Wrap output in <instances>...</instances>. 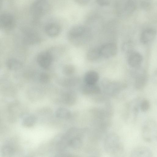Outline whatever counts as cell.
I'll return each mask as SVG.
<instances>
[{
  "instance_id": "cell-1",
  "label": "cell",
  "mask_w": 157,
  "mask_h": 157,
  "mask_svg": "<svg viewBox=\"0 0 157 157\" xmlns=\"http://www.w3.org/2000/svg\"><path fill=\"white\" fill-rule=\"evenodd\" d=\"M91 34L90 30L82 25H76L72 27L68 32L69 40L73 44L78 45L90 37Z\"/></svg>"
},
{
  "instance_id": "cell-2",
  "label": "cell",
  "mask_w": 157,
  "mask_h": 157,
  "mask_svg": "<svg viewBox=\"0 0 157 157\" xmlns=\"http://www.w3.org/2000/svg\"><path fill=\"white\" fill-rule=\"evenodd\" d=\"M104 145L105 151L112 154H117L123 151V145L120 139L114 133H110L107 136Z\"/></svg>"
},
{
  "instance_id": "cell-3",
  "label": "cell",
  "mask_w": 157,
  "mask_h": 157,
  "mask_svg": "<svg viewBox=\"0 0 157 157\" xmlns=\"http://www.w3.org/2000/svg\"><path fill=\"white\" fill-rule=\"evenodd\" d=\"M50 5L47 0H36L32 4L30 13L35 21H38L49 11Z\"/></svg>"
},
{
  "instance_id": "cell-4",
  "label": "cell",
  "mask_w": 157,
  "mask_h": 157,
  "mask_svg": "<svg viewBox=\"0 0 157 157\" xmlns=\"http://www.w3.org/2000/svg\"><path fill=\"white\" fill-rule=\"evenodd\" d=\"M157 126L155 121L152 120L146 121L143 125L142 135L144 140L151 142L156 138Z\"/></svg>"
},
{
  "instance_id": "cell-5",
  "label": "cell",
  "mask_w": 157,
  "mask_h": 157,
  "mask_svg": "<svg viewBox=\"0 0 157 157\" xmlns=\"http://www.w3.org/2000/svg\"><path fill=\"white\" fill-rule=\"evenodd\" d=\"M53 57L49 51H43L40 53L37 57V61L42 68L47 69L51 65Z\"/></svg>"
},
{
  "instance_id": "cell-6",
  "label": "cell",
  "mask_w": 157,
  "mask_h": 157,
  "mask_svg": "<svg viewBox=\"0 0 157 157\" xmlns=\"http://www.w3.org/2000/svg\"><path fill=\"white\" fill-rule=\"evenodd\" d=\"M101 57L108 58L114 56L117 52V46L113 43L105 44L99 48Z\"/></svg>"
},
{
  "instance_id": "cell-7",
  "label": "cell",
  "mask_w": 157,
  "mask_h": 157,
  "mask_svg": "<svg viewBox=\"0 0 157 157\" xmlns=\"http://www.w3.org/2000/svg\"><path fill=\"white\" fill-rule=\"evenodd\" d=\"M119 6L118 12L121 15H130L134 12L136 8V4L134 0H126Z\"/></svg>"
},
{
  "instance_id": "cell-8",
  "label": "cell",
  "mask_w": 157,
  "mask_h": 157,
  "mask_svg": "<svg viewBox=\"0 0 157 157\" xmlns=\"http://www.w3.org/2000/svg\"><path fill=\"white\" fill-rule=\"evenodd\" d=\"M14 18L9 13H4L0 15V29H10L14 26Z\"/></svg>"
},
{
  "instance_id": "cell-9",
  "label": "cell",
  "mask_w": 157,
  "mask_h": 157,
  "mask_svg": "<svg viewBox=\"0 0 157 157\" xmlns=\"http://www.w3.org/2000/svg\"><path fill=\"white\" fill-rule=\"evenodd\" d=\"M132 157H150L152 153L151 149L145 146H139L134 148L131 152Z\"/></svg>"
},
{
  "instance_id": "cell-10",
  "label": "cell",
  "mask_w": 157,
  "mask_h": 157,
  "mask_svg": "<svg viewBox=\"0 0 157 157\" xmlns=\"http://www.w3.org/2000/svg\"><path fill=\"white\" fill-rule=\"evenodd\" d=\"M45 31L48 36L54 37L58 36L61 31V27L58 24L51 22L47 24L45 26Z\"/></svg>"
},
{
  "instance_id": "cell-11",
  "label": "cell",
  "mask_w": 157,
  "mask_h": 157,
  "mask_svg": "<svg viewBox=\"0 0 157 157\" xmlns=\"http://www.w3.org/2000/svg\"><path fill=\"white\" fill-rule=\"evenodd\" d=\"M142 60V56L140 53L133 51L129 54L128 63L131 67H137L141 63Z\"/></svg>"
},
{
  "instance_id": "cell-12",
  "label": "cell",
  "mask_w": 157,
  "mask_h": 157,
  "mask_svg": "<svg viewBox=\"0 0 157 157\" xmlns=\"http://www.w3.org/2000/svg\"><path fill=\"white\" fill-rule=\"evenodd\" d=\"M156 35V31L152 29H147L144 31L140 36L141 42L144 44L148 43L155 38Z\"/></svg>"
},
{
  "instance_id": "cell-13",
  "label": "cell",
  "mask_w": 157,
  "mask_h": 157,
  "mask_svg": "<svg viewBox=\"0 0 157 157\" xmlns=\"http://www.w3.org/2000/svg\"><path fill=\"white\" fill-rule=\"evenodd\" d=\"M79 78L76 77H70L61 78L58 80V84L65 87H71L76 85L79 82Z\"/></svg>"
},
{
  "instance_id": "cell-14",
  "label": "cell",
  "mask_w": 157,
  "mask_h": 157,
  "mask_svg": "<svg viewBox=\"0 0 157 157\" xmlns=\"http://www.w3.org/2000/svg\"><path fill=\"white\" fill-rule=\"evenodd\" d=\"M82 93L86 95H94L99 94L100 92V88L95 84L85 83L82 86Z\"/></svg>"
},
{
  "instance_id": "cell-15",
  "label": "cell",
  "mask_w": 157,
  "mask_h": 157,
  "mask_svg": "<svg viewBox=\"0 0 157 157\" xmlns=\"http://www.w3.org/2000/svg\"><path fill=\"white\" fill-rule=\"evenodd\" d=\"M99 79L98 73L94 71H90L85 74L84 80L85 83L95 84Z\"/></svg>"
},
{
  "instance_id": "cell-16",
  "label": "cell",
  "mask_w": 157,
  "mask_h": 157,
  "mask_svg": "<svg viewBox=\"0 0 157 157\" xmlns=\"http://www.w3.org/2000/svg\"><path fill=\"white\" fill-rule=\"evenodd\" d=\"M40 40V37L38 34L31 31L27 32L24 38L25 43L28 44L37 43Z\"/></svg>"
},
{
  "instance_id": "cell-17",
  "label": "cell",
  "mask_w": 157,
  "mask_h": 157,
  "mask_svg": "<svg viewBox=\"0 0 157 157\" xmlns=\"http://www.w3.org/2000/svg\"><path fill=\"white\" fill-rule=\"evenodd\" d=\"M7 67L9 69L17 70L20 69L22 67V63L19 60L14 58L8 59L6 63Z\"/></svg>"
},
{
  "instance_id": "cell-18",
  "label": "cell",
  "mask_w": 157,
  "mask_h": 157,
  "mask_svg": "<svg viewBox=\"0 0 157 157\" xmlns=\"http://www.w3.org/2000/svg\"><path fill=\"white\" fill-rule=\"evenodd\" d=\"M36 120V117L34 115H29L23 117L21 120V124L25 127L30 128L35 124Z\"/></svg>"
},
{
  "instance_id": "cell-19",
  "label": "cell",
  "mask_w": 157,
  "mask_h": 157,
  "mask_svg": "<svg viewBox=\"0 0 157 157\" xmlns=\"http://www.w3.org/2000/svg\"><path fill=\"white\" fill-rule=\"evenodd\" d=\"M101 57L99 48H93L90 49L87 52L86 57L91 61L97 60Z\"/></svg>"
},
{
  "instance_id": "cell-20",
  "label": "cell",
  "mask_w": 157,
  "mask_h": 157,
  "mask_svg": "<svg viewBox=\"0 0 157 157\" xmlns=\"http://www.w3.org/2000/svg\"><path fill=\"white\" fill-rule=\"evenodd\" d=\"M63 101L67 105H71L74 103L76 100L75 93L72 91H69L65 93L63 96Z\"/></svg>"
},
{
  "instance_id": "cell-21",
  "label": "cell",
  "mask_w": 157,
  "mask_h": 157,
  "mask_svg": "<svg viewBox=\"0 0 157 157\" xmlns=\"http://www.w3.org/2000/svg\"><path fill=\"white\" fill-rule=\"evenodd\" d=\"M147 78L145 74L143 73H140L137 75L136 82L135 86L138 89H140L144 87L147 82Z\"/></svg>"
},
{
  "instance_id": "cell-22",
  "label": "cell",
  "mask_w": 157,
  "mask_h": 157,
  "mask_svg": "<svg viewBox=\"0 0 157 157\" xmlns=\"http://www.w3.org/2000/svg\"><path fill=\"white\" fill-rule=\"evenodd\" d=\"M56 116L61 119H66L70 117L71 115L70 111L68 109L63 107L58 108L55 112Z\"/></svg>"
},
{
  "instance_id": "cell-23",
  "label": "cell",
  "mask_w": 157,
  "mask_h": 157,
  "mask_svg": "<svg viewBox=\"0 0 157 157\" xmlns=\"http://www.w3.org/2000/svg\"><path fill=\"white\" fill-rule=\"evenodd\" d=\"M0 152L2 156L10 157L13 154L14 150L11 145L6 144L2 146Z\"/></svg>"
},
{
  "instance_id": "cell-24",
  "label": "cell",
  "mask_w": 157,
  "mask_h": 157,
  "mask_svg": "<svg viewBox=\"0 0 157 157\" xmlns=\"http://www.w3.org/2000/svg\"><path fill=\"white\" fill-rule=\"evenodd\" d=\"M75 68L72 64H68L65 65L63 68L62 72L64 75L69 76L72 75L75 72Z\"/></svg>"
},
{
  "instance_id": "cell-25",
  "label": "cell",
  "mask_w": 157,
  "mask_h": 157,
  "mask_svg": "<svg viewBox=\"0 0 157 157\" xmlns=\"http://www.w3.org/2000/svg\"><path fill=\"white\" fill-rule=\"evenodd\" d=\"M134 44L131 41H126L123 43L122 46V49L125 53L130 54L133 51Z\"/></svg>"
},
{
  "instance_id": "cell-26",
  "label": "cell",
  "mask_w": 157,
  "mask_h": 157,
  "mask_svg": "<svg viewBox=\"0 0 157 157\" xmlns=\"http://www.w3.org/2000/svg\"><path fill=\"white\" fill-rule=\"evenodd\" d=\"M69 145L74 148L79 147L82 144V141L80 138L78 137H75L69 141Z\"/></svg>"
},
{
  "instance_id": "cell-27",
  "label": "cell",
  "mask_w": 157,
  "mask_h": 157,
  "mask_svg": "<svg viewBox=\"0 0 157 157\" xmlns=\"http://www.w3.org/2000/svg\"><path fill=\"white\" fill-rule=\"evenodd\" d=\"M150 103L147 99L143 100L141 102L140 107L141 111L143 112L147 111L150 107Z\"/></svg>"
},
{
  "instance_id": "cell-28",
  "label": "cell",
  "mask_w": 157,
  "mask_h": 157,
  "mask_svg": "<svg viewBox=\"0 0 157 157\" xmlns=\"http://www.w3.org/2000/svg\"><path fill=\"white\" fill-rule=\"evenodd\" d=\"M39 80L42 83H46L48 82L50 80L49 75L47 73L43 72L41 73L39 76Z\"/></svg>"
},
{
  "instance_id": "cell-29",
  "label": "cell",
  "mask_w": 157,
  "mask_h": 157,
  "mask_svg": "<svg viewBox=\"0 0 157 157\" xmlns=\"http://www.w3.org/2000/svg\"><path fill=\"white\" fill-rule=\"evenodd\" d=\"M152 4V0H142L141 2L140 6L142 9L147 10L151 7Z\"/></svg>"
},
{
  "instance_id": "cell-30",
  "label": "cell",
  "mask_w": 157,
  "mask_h": 157,
  "mask_svg": "<svg viewBox=\"0 0 157 157\" xmlns=\"http://www.w3.org/2000/svg\"><path fill=\"white\" fill-rule=\"evenodd\" d=\"M111 1L112 0H96L97 3L101 6H106L109 5Z\"/></svg>"
},
{
  "instance_id": "cell-31",
  "label": "cell",
  "mask_w": 157,
  "mask_h": 157,
  "mask_svg": "<svg viewBox=\"0 0 157 157\" xmlns=\"http://www.w3.org/2000/svg\"><path fill=\"white\" fill-rule=\"evenodd\" d=\"M77 3L81 5H85L88 3L90 0H74Z\"/></svg>"
},
{
  "instance_id": "cell-32",
  "label": "cell",
  "mask_w": 157,
  "mask_h": 157,
  "mask_svg": "<svg viewBox=\"0 0 157 157\" xmlns=\"http://www.w3.org/2000/svg\"><path fill=\"white\" fill-rule=\"evenodd\" d=\"M3 0H0V9L1 7Z\"/></svg>"
},
{
  "instance_id": "cell-33",
  "label": "cell",
  "mask_w": 157,
  "mask_h": 157,
  "mask_svg": "<svg viewBox=\"0 0 157 157\" xmlns=\"http://www.w3.org/2000/svg\"></svg>"
}]
</instances>
